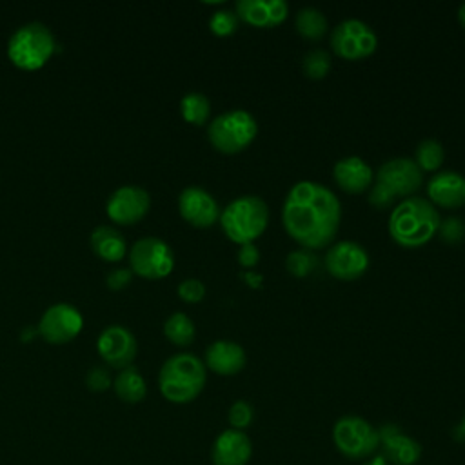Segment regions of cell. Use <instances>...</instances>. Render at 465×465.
Returning <instances> with one entry per match:
<instances>
[{
	"instance_id": "cell-29",
	"label": "cell",
	"mask_w": 465,
	"mask_h": 465,
	"mask_svg": "<svg viewBox=\"0 0 465 465\" xmlns=\"http://www.w3.org/2000/svg\"><path fill=\"white\" fill-rule=\"evenodd\" d=\"M316 256L309 249H296L291 251L285 258L287 271L296 278H305L316 269Z\"/></svg>"
},
{
	"instance_id": "cell-5",
	"label": "cell",
	"mask_w": 465,
	"mask_h": 465,
	"mask_svg": "<svg viewBox=\"0 0 465 465\" xmlns=\"http://www.w3.org/2000/svg\"><path fill=\"white\" fill-rule=\"evenodd\" d=\"M220 223L231 242L252 243L269 225V207L260 196L243 194L225 205L220 213Z\"/></svg>"
},
{
	"instance_id": "cell-40",
	"label": "cell",
	"mask_w": 465,
	"mask_h": 465,
	"mask_svg": "<svg viewBox=\"0 0 465 465\" xmlns=\"http://www.w3.org/2000/svg\"><path fill=\"white\" fill-rule=\"evenodd\" d=\"M458 20H460V24H461V27L465 29V2L460 5V9H458Z\"/></svg>"
},
{
	"instance_id": "cell-15",
	"label": "cell",
	"mask_w": 465,
	"mask_h": 465,
	"mask_svg": "<svg viewBox=\"0 0 465 465\" xmlns=\"http://www.w3.org/2000/svg\"><path fill=\"white\" fill-rule=\"evenodd\" d=\"M178 211L194 227H211L220 220L216 200L203 187L189 185L178 196Z\"/></svg>"
},
{
	"instance_id": "cell-11",
	"label": "cell",
	"mask_w": 465,
	"mask_h": 465,
	"mask_svg": "<svg viewBox=\"0 0 465 465\" xmlns=\"http://www.w3.org/2000/svg\"><path fill=\"white\" fill-rule=\"evenodd\" d=\"M82 325L80 311L71 303L58 302L44 311L38 322V334L51 343H64L73 340L82 331Z\"/></svg>"
},
{
	"instance_id": "cell-38",
	"label": "cell",
	"mask_w": 465,
	"mask_h": 465,
	"mask_svg": "<svg viewBox=\"0 0 465 465\" xmlns=\"http://www.w3.org/2000/svg\"><path fill=\"white\" fill-rule=\"evenodd\" d=\"M363 465H391L383 456H374L371 460H367Z\"/></svg>"
},
{
	"instance_id": "cell-2",
	"label": "cell",
	"mask_w": 465,
	"mask_h": 465,
	"mask_svg": "<svg viewBox=\"0 0 465 465\" xmlns=\"http://www.w3.org/2000/svg\"><path fill=\"white\" fill-rule=\"evenodd\" d=\"M440 223L441 216L429 200L411 196L392 209L389 216V232L398 245L416 249L438 234Z\"/></svg>"
},
{
	"instance_id": "cell-16",
	"label": "cell",
	"mask_w": 465,
	"mask_h": 465,
	"mask_svg": "<svg viewBox=\"0 0 465 465\" xmlns=\"http://www.w3.org/2000/svg\"><path fill=\"white\" fill-rule=\"evenodd\" d=\"M380 447L383 449V458L392 465H414L421 456L420 443L403 434L396 425H383L378 429Z\"/></svg>"
},
{
	"instance_id": "cell-1",
	"label": "cell",
	"mask_w": 465,
	"mask_h": 465,
	"mask_svg": "<svg viewBox=\"0 0 465 465\" xmlns=\"http://www.w3.org/2000/svg\"><path fill=\"white\" fill-rule=\"evenodd\" d=\"M282 222L289 236L303 249H323L331 245L340 229L341 207L338 196L318 182L302 180L285 196Z\"/></svg>"
},
{
	"instance_id": "cell-20",
	"label": "cell",
	"mask_w": 465,
	"mask_h": 465,
	"mask_svg": "<svg viewBox=\"0 0 465 465\" xmlns=\"http://www.w3.org/2000/svg\"><path fill=\"white\" fill-rule=\"evenodd\" d=\"M334 182L349 194H360L374 182L372 167L360 156H345L334 163Z\"/></svg>"
},
{
	"instance_id": "cell-26",
	"label": "cell",
	"mask_w": 465,
	"mask_h": 465,
	"mask_svg": "<svg viewBox=\"0 0 465 465\" xmlns=\"http://www.w3.org/2000/svg\"><path fill=\"white\" fill-rule=\"evenodd\" d=\"M180 113H182L185 122L194 124V125H202L209 120L211 102L202 93H187L180 100Z\"/></svg>"
},
{
	"instance_id": "cell-35",
	"label": "cell",
	"mask_w": 465,
	"mask_h": 465,
	"mask_svg": "<svg viewBox=\"0 0 465 465\" xmlns=\"http://www.w3.org/2000/svg\"><path fill=\"white\" fill-rule=\"evenodd\" d=\"M131 278H133V271H131V269H127V267H116V269H113V271L107 272L105 283H107V287H109L111 291H120V289H124V287L131 282Z\"/></svg>"
},
{
	"instance_id": "cell-30",
	"label": "cell",
	"mask_w": 465,
	"mask_h": 465,
	"mask_svg": "<svg viewBox=\"0 0 465 465\" xmlns=\"http://www.w3.org/2000/svg\"><path fill=\"white\" fill-rule=\"evenodd\" d=\"M238 16L234 11L229 9H220L216 13H213L211 20H209V29L216 35V36H229L236 31L238 27Z\"/></svg>"
},
{
	"instance_id": "cell-17",
	"label": "cell",
	"mask_w": 465,
	"mask_h": 465,
	"mask_svg": "<svg viewBox=\"0 0 465 465\" xmlns=\"http://www.w3.org/2000/svg\"><path fill=\"white\" fill-rule=\"evenodd\" d=\"M234 13L249 25L274 27L287 18L289 5L283 0H238Z\"/></svg>"
},
{
	"instance_id": "cell-36",
	"label": "cell",
	"mask_w": 465,
	"mask_h": 465,
	"mask_svg": "<svg viewBox=\"0 0 465 465\" xmlns=\"http://www.w3.org/2000/svg\"><path fill=\"white\" fill-rule=\"evenodd\" d=\"M236 258H238V263L242 267L251 269L260 262V251L254 243H243V245H240Z\"/></svg>"
},
{
	"instance_id": "cell-4",
	"label": "cell",
	"mask_w": 465,
	"mask_h": 465,
	"mask_svg": "<svg viewBox=\"0 0 465 465\" xmlns=\"http://www.w3.org/2000/svg\"><path fill=\"white\" fill-rule=\"evenodd\" d=\"M158 385L173 403L193 401L205 385V363L191 352L173 354L160 369Z\"/></svg>"
},
{
	"instance_id": "cell-33",
	"label": "cell",
	"mask_w": 465,
	"mask_h": 465,
	"mask_svg": "<svg viewBox=\"0 0 465 465\" xmlns=\"http://www.w3.org/2000/svg\"><path fill=\"white\" fill-rule=\"evenodd\" d=\"M178 296L189 303H196L205 296V285L196 278H187L178 283Z\"/></svg>"
},
{
	"instance_id": "cell-34",
	"label": "cell",
	"mask_w": 465,
	"mask_h": 465,
	"mask_svg": "<svg viewBox=\"0 0 465 465\" xmlns=\"http://www.w3.org/2000/svg\"><path fill=\"white\" fill-rule=\"evenodd\" d=\"M85 385L94 391V392H100V391H105L109 385H111V374L105 367L102 365H94L87 371L85 374Z\"/></svg>"
},
{
	"instance_id": "cell-12",
	"label": "cell",
	"mask_w": 465,
	"mask_h": 465,
	"mask_svg": "<svg viewBox=\"0 0 465 465\" xmlns=\"http://www.w3.org/2000/svg\"><path fill=\"white\" fill-rule=\"evenodd\" d=\"M325 267L336 280H358L369 267V254L360 243L341 240L327 249Z\"/></svg>"
},
{
	"instance_id": "cell-13",
	"label": "cell",
	"mask_w": 465,
	"mask_h": 465,
	"mask_svg": "<svg viewBox=\"0 0 465 465\" xmlns=\"http://www.w3.org/2000/svg\"><path fill=\"white\" fill-rule=\"evenodd\" d=\"M98 354L111 367L125 369L136 356L134 334L124 325H107L96 340Z\"/></svg>"
},
{
	"instance_id": "cell-8",
	"label": "cell",
	"mask_w": 465,
	"mask_h": 465,
	"mask_svg": "<svg viewBox=\"0 0 465 465\" xmlns=\"http://www.w3.org/2000/svg\"><path fill=\"white\" fill-rule=\"evenodd\" d=\"M332 440L336 449L351 460L367 458L380 447L378 429H374L367 420L354 414L341 416L334 423Z\"/></svg>"
},
{
	"instance_id": "cell-14",
	"label": "cell",
	"mask_w": 465,
	"mask_h": 465,
	"mask_svg": "<svg viewBox=\"0 0 465 465\" xmlns=\"http://www.w3.org/2000/svg\"><path fill=\"white\" fill-rule=\"evenodd\" d=\"M149 193L140 185H122L107 200V214L118 223H134L149 211Z\"/></svg>"
},
{
	"instance_id": "cell-41",
	"label": "cell",
	"mask_w": 465,
	"mask_h": 465,
	"mask_svg": "<svg viewBox=\"0 0 465 465\" xmlns=\"http://www.w3.org/2000/svg\"><path fill=\"white\" fill-rule=\"evenodd\" d=\"M458 432H460L461 436H465V416H463V420H461V423H460V427H458Z\"/></svg>"
},
{
	"instance_id": "cell-28",
	"label": "cell",
	"mask_w": 465,
	"mask_h": 465,
	"mask_svg": "<svg viewBox=\"0 0 465 465\" xmlns=\"http://www.w3.org/2000/svg\"><path fill=\"white\" fill-rule=\"evenodd\" d=\"M303 73L311 80H322L331 69V54L325 49H311L302 62Z\"/></svg>"
},
{
	"instance_id": "cell-25",
	"label": "cell",
	"mask_w": 465,
	"mask_h": 465,
	"mask_svg": "<svg viewBox=\"0 0 465 465\" xmlns=\"http://www.w3.org/2000/svg\"><path fill=\"white\" fill-rule=\"evenodd\" d=\"M163 334H165L167 340L173 341L174 345L185 347V345H189V343L194 340L196 329H194L193 320H191L185 312L178 311V312H173V314L163 322Z\"/></svg>"
},
{
	"instance_id": "cell-21",
	"label": "cell",
	"mask_w": 465,
	"mask_h": 465,
	"mask_svg": "<svg viewBox=\"0 0 465 465\" xmlns=\"http://www.w3.org/2000/svg\"><path fill=\"white\" fill-rule=\"evenodd\" d=\"M245 361L243 347L231 340H216L205 351V365L222 376L238 374L245 367Z\"/></svg>"
},
{
	"instance_id": "cell-23",
	"label": "cell",
	"mask_w": 465,
	"mask_h": 465,
	"mask_svg": "<svg viewBox=\"0 0 465 465\" xmlns=\"http://www.w3.org/2000/svg\"><path fill=\"white\" fill-rule=\"evenodd\" d=\"M114 392L120 400L127 401V403H136L140 401L145 392H147V387H145V380L143 376L138 372L136 367L129 365L125 369L120 371V374L114 378Z\"/></svg>"
},
{
	"instance_id": "cell-24",
	"label": "cell",
	"mask_w": 465,
	"mask_h": 465,
	"mask_svg": "<svg viewBox=\"0 0 465 465\" xmlns=\"http://www.w3.org/2000/svg\"><path fill=\"white\" fill-rule=\"evenodd\" d=\"M294 25H296V31L307 38V40H322L325 35H327V29H329V22L325 18V15L316 9V7H303L296 13V18H294Z\"/></svg>"
},
{
	"instance_id": "cell-3",
	"label": "cell",
	"mask_w": 465,
	"mask_h": 465,
	"mask_svg": "<svg viewBox=\"0 0 465 465\" xmlns=\"http://www.w3.org/2000/svg\"><path fill=\"white\" fill-rule=\"evenodd\" d=\"M423 183V173L412 158H391L380 165L374 174V185L369 193V203L385 209L396 198H411Z\"/></svg>"
},
{
	"instance_id": "cell-9",
	"label": "cell",
	"mask_w": 465,
	"mask_h": 465,
	"mask_svg": "<svg viewBox=\"0 0 465 465\" xmlns=\"http://www.w3.org/2000/svg\"><path fill=\"white\" fill-rule=\"evenodd\" d=\"M331 47L343 60H363L376 51L378 36L369 24L349 18L332 29Z\"/></svg>"
},
{
	"instance_id": "cell-32",
	"label": "cell",
	"mask_w": 465,
	"mask_h": 465,
	"mask_svg": "<svg viewBox=\"0 0 465 465\" xmlns=\"http://www.w3.org/2000/svg\"><path fill=\"white\" fill-rule=\"evenodd\" d=\"M252 416H254L252 407L247 401H243V400L234 401L231 405V409H229V423L236 430H242V429L249 427L251 421H252Z\"/></svg>"
},
{
	"instance_id": "cell-6",
	"label": "cell",
	"mask_w": 465,
	"mask_h": 465,
	"mask_svg": "<svg viewBox=\"0 0 465 465\" xmlns=\"http://www.w3.org/2000/svg\"><path fill=\"white\" fill-rule=\"evenodd\" d=\"M54 49V35L42 22H27L20 25L7 42V54L11 62L29 71L42 67Z\"/></svg>"
},
{
	"instance_id": "cell-39",
	"label": "cell",
	"mask_w": 465,
	"mask_h": 465,
	"mask_svg": "<svg viewBox=\"0 0 465 465\" xmlns=\"http://www.w3.org/2000/svg\"><path fill=\"white\" fill-rule=\"evenodd\" d=\"M35 332H38V329H36V331H35V329H33V327H25V329H24V331H22V340H27V338H29V340H31V338H33V336H35Z\"/></svg>"
},
{
	"instance_id": "cell-37",
	"label": "cell",
	"mask_w": 465,
	"mask_h": 465,
	"mask_svg": "<svg viewBox=\"0 0 465 465\" xmlns=\"http://www.w3.org/2000/svg\"><path fill=\"white\" fill-rule=\"evenodd\" d=\"M243 280L251 285V287H260L262 285V276L260 274H252V272H245Z\"/></svg>"
},
{
	"instance_id": "cell-7",
	"label": "cell",
	"mask_w": 465,
	"mask_h": 465,
	"mask_svg": "<svg viewBox=\"0 0 465 465\" xmlns=\"http://www.w3.org/2000/svg\"><path fill=\"white\" fill-rule=\"evenodd\" d=\"M258 134V124L249 111L232 109L218 114L207 127V138L214 149L236 154L247 149Z\"/></svg>"
},
{
	"instance_id": "cell-22",
	"label": "cell",
	"mask_w": 465,
	"mask_h": 465,
	"mask_svg": "<svg viewBox=\"0 0 465 465\" xmlns=\"http://www.w3.org/2000/svg\"><path fill=\"white\" fill-rule=\"evenodd\" d=\"M91 247L93 251L107 260V262H118L124 258L125 251H127V243L125 238L122 236L120 231H116L111 225H98L93 229L91 232Z\"/></svg>"
},
{
	"instance_id": "cell-19",
	"label": "cell",
	"mask_w": 465,
	"mask_h": 465,
	"mask_svg": "<svg viewBox=\"0 0 465 465\" xmlns=\"http://www.w3.org/2000/svg\"><path fill=\"white\" fill-rule=\"evenodd\" d=\"M252 454V443L243 430L227 429L223 430L213 445V463L214 465H247Z\"/></svg>"
},
{
	"instance_id": "cell-18",
	"label": "cell",
	"mask_w": 465,
	"mask_h": 465,
	"mask_svg": "<svg viewBox=\"0 0 465 465\" xmlns=\"http://www.w3.org/2000/svg\"><path fill=\"white\" fill-rule=\"evenodd\" d=\"M429 202L443 209L465 205V176L456 171H440L427 183Z\"/></svg>"
},
{
	"instance_id": "cell-27",
	"label": "cell",
	"mask_w": 465,
	"mask_h": 465,
	"mask_svg": "<svg viewBox=\"0 0 465 465\" xmlns=\"http://www.w3.org/2000/svg\"><path fill=\"white\" fill-rule=\"evenodd\" d=\"M443 158H445L443 145L434 138H425L418 143L412 160L423 173V171H438L443 163Z\"/></svg>"
},
{
	"instance_id": "cell-10",
	"label": "cell",
	"mask_w": 465,
	"mask_h": 465,
	"mask_svg": "<svg viewBox=\"0 0 465 465\" xmlns=\"http://www.w3.org/2000/svg\"><path fill=\"white\" fill-rule=\"evenodd\" d=\"M129 263L131 271L138 276L158 280L173 271L174 254L163 240L156 236H145L133 243L129 251Z\"/></svg>"
},
{
	"instance_id": "cell-31",
	"label": "cell",
	"mask_w": 465,
	"mask_h": 465,
	"mask_svg": "<svg viewBox=\"0 0 465 465\" xmlns=\"http://www.w3.org/2000/svg\"><path fill=\"white\" fill-rule=\"evenodd\" d=\"M438 236L445 243H460L465 238V222L461 218H456V216H449V218L441 220L440 229H438Z\"/></svg>"
}]
</instances>
